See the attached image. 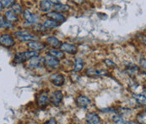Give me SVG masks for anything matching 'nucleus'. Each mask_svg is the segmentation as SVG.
<instances>
[{"instance_id":"nucleus-1","label":"nucleus","mask_w":146,"mask_h":124,"mask_svg":"<svg viewBox=\"0 0 146 124\" xmlns=\"http://www.w3.org/2000/svg\"><path fill=\"white\" fill-rule=\"evenodd\" d=\"M38 56V52L36 51H31V52H18L15 54L14 62L16 64H21L23 62H26L32 58Z\"/></svg>"},{"instance_id":"nucleus-8","label":"nucleus","mask_w":146,"mask_h":124,"mask_svg":"<svg viewBox=\"0 0 146 124\" xmlns=\"http://www.w3.org/2000/svg\"><path fill=\"white\" fill-rule=\"evenodd\" d=\"M0 43L5 46L10 47V46H13L15 45V40L10 35L4 34V35L0 36Z\"/></svg>"},{"instance_id":"nucleus-30","label":"nucleus","mask_w":146,"mask_h":124,"mask_svg":"<svg viewBox=\"0 0 146 124\" xmlns=\"http://www.w3.org/2000/svg\"><path fill=\"white\" fill-rule=\"evenodd\" d=\"M44 124H57V121H56V119L55 118H51V119H49L48 121H46V123Z\"/></svg>"},{"instance_id":"nucleus-26","label":"nucleus","mask_w":146,"mask_h":124,"mask_svg":"<svg viewBox=\"0 0 146 124\" xmlns=\"http://www.w3.org/2000/svg\"><path fill=\"white\" fill-rule=\"evenodd\" d=\"M12 12L14 14H21L22 13V8L20 4H14L12 6Z\"/></svg>"},{"instance_id":"nucleus-21","label":"nucleus","mask_w":146,"mask_h":124,"mask_svg":"<svg viewBox=\"0 0 146 124\" xmlns=\"http://www.w3.org/2000/svg\"><path fill=\"white\" fill-rule=\"evenodd\" d=\"M58 25V24L56 21H52V20H46L43 24V26L45 28H46V29L54 28V27H57Z\"/></svg>"},{"instance_id":"nucleus-19","label":"nucleus","mask_w":146,"mask_h":124,"mask_svg":"<svg viewBox=\"0 0 146 124\" xmlns=\"http://www.w3.org/2000/svg\"><path fill=\"white\" fill-rule=\"evenodd\" d=\"M48 54L53 56L57 59H62V58H64V53H63V52H61V51H56V50H52H52L49 51Z\"/></svg>"},{"instance_id":"nucleus-4","label":"nucleus","mask_w":146,"mask_h":124,"mask_svg":"<svg viewBox=\"0 0 146 124\" xmlns=\"http://www.w3.org/2000/svg\"><path fill=\"white\" fill-rule=\"evenodd\" d=\"M63 98V93H62V91L57 90V91H55V92H53V93L52 94V95L50 96V99H49V100H50L51 103L53 105L58 106V105H59L60 103L62 102Z\"/></svg>"},{"instance_id":"nucleus-2","label":"nucleus","mask_w":146,"mask_h":124,"mask_svg":"<svg viewBox=\"0 0 146 124\" xmlns=\"http://www.w3.org/2000/svg\"><path fill=\"white\" fill-rule=\"evenodd\" d=\"M15 35L17 36V38L19 40L23 41H32L36 39V36L34 35H31V33H29L28 31H16L15 33Z\"/></svg>"},{"instance_id":"nucleus-10","label":"nucleus","mask_w":146,"mask_h":124,"mask_svg":"<svg viewBox=\"0 0 146 124\" xmlns=\"http://www.w3.org/2000/svg\"><path fill=\"white\" fill-rule=\"evenodd\" d=\"M47 17H50L52 21H56L57 23H63L65 21V17L63 16L62 14L58 13V12H50L47 13Z\"/></svg>"},{"instance_id":"nucleus-22","label":"nucleus","mask_w":146,"mask_h":124,"mask_svg":"<svg viewBox=\"0 0 146 124\" xmlns=\"http://www.w3.org/2000/svg\"><path fill=\"white\" fill-rule=\"evenodd\" d=\"M133 98H134V100L138 103L141 104V105H145V95H133Z\"/></svg>"},{"instance_id":"nucleus-9","label":"nucleus","mask_w":146,"mask_h":124,"mask_svg":"<svg viewBox=\"0 0 146 124\" xmlns=\"http://www.w3.org/2000/svg\"><path fill=\"white\" fill-rule=\"evenodd\" d=\"M90 103H91V101L84 95H80L76 99V104L78 105V106L82 107V108L88 107Z\"/></svg>"},{"instance_id":"nucleus-33","label":"nucleus","mask_w":146,"mask_h":124,"mask_svg":"<svg viewBox=\"0 0 146 124\" xmlns=\"http://www.w3.org/2000/svg\"><path fill=\"white\" fill-rule=\"evenodd\" d=\"M125 124H138L137 123H135V122H128V123H127Z\"/></svg>"},{"instance_id":"nucleus-7","label":"nucleus","mask_w":146,"mask_h":124,"mask_svg":"<svg viewBox=\"0 0 146 124\" xmlns=\"http://www.w3.org/2000/svg\"><path fill=\"white\" fill-rule=\"evenodd\" d=\"M60 49L61 52H68L69 54H74L77 52V46L74 44H70V43H63L60 45Z\"/></svg>"},{"instance_id":"nucleus-17","label":"nucleus","mask_w":146,"mask_h":124,"mask_svg":"<svg viewBox=\"0 0 146 124\" xmlns=\"http://www.w3.org/2000/svg\"><path fill=\"white\" fill-rule=\"evenodd\" d=\"M46 41L49 43L50 46H52L53 47H58V46H60V44H61V41H59L57 37H54V36L48 37Z\"/></svg>"},{"instance_id":"nucleus-32","label":"nucleus","mask_w":146,"mask_h":124,"mask_svg":"<svg viewBox=\"0 0 146 124\" xmlns=\"http://www.w3.org/2000/svg\"><path fill=\"white\" fill-rule=\"evenodd\" d=\"M3 9V2L0 1V11H2Z\"/></svg>"},{"instance_id":"nucleus-3","label":"nucleus","mask_w":146,"mask_h":124,"mask_svg":"<svg viewBox=\"0 0 146 124\" xmlns=\"http://www.w3.org/2000/svg\"><path fill=\"white\" fill-rule=\"evenodd\" d=\"M44 64H45L44 58L39 57V56H36V57L32 58L31 59H30L28 66L31 68H42Z\"/></svg>"},{"instance_id":"nucleus-29","label":"nucleus","mask_w":146,"mask_h":124,"mask_svg":"<svg viewBox=\"0 0 146 124\" xmlns=\"http://www.w3.org/2000/svg\"><path fill=\"white\" fill-rule=\"evenodd\" d=\"M3 2V7H10L12 4H13V3H15V1H13V0H9V1H2Z\"/></svg>"},{"instance_id":"nucleus-31","label":"nucleus","mask_w":146,"mask_h":124,"mask_svg":"<svg viewBox=\"0 0 146 124\" xmlns=\"http://www.w3.org/2000/svg\"><path fill=\"white\" fill-rule=\"evenodd\" d=\"M140 65H141L144 68H145V58H141V59H140Z\"/></svg>"},{"instance_id":"nucleus-15","label":"nucleus","mask_w":146,"mask_h":124,"mask_svg":"<svg viewBox=\"0 0 146 124\" xmlns=\"http://www.w3.org/2000/svg\"><path fill=\"white\" fill-rule=\"evenodd\" d=\"M52 5V1L43 0V1L40 2V9L42 12H48L51 9Z\"/></svg>"},{"instance_id":"nucleus-27","label":"nucleus","mask_w":146,"mask_h":124,"mask_svg":"<svg viewBox=\"0 0 146 124\" xmlns=\"http://www.w3.org/2000/svg\"><path fill=\"white\" fill-rule=\"evenodd\" d=\"M105 63H106V66L109 67V68H116V67H117V65L112 62L111 60H110V59H106V60H105Z\"/></svg>"},{"instance_id":"nucleus-6","label":"nucleus","mask_w":146,"mask_h":124,"mask_svg":"<svg viewBox=\"0 0 146 124\" xmlns=\"http://www.w3.org/2000/svg\"><path fill=\"white\" fill-rule=\"evenodd\" d=\"M44 60H45V64H46L51 68H58L60 64V61L58 59H57L56 58H54L50 54H46V57L44 58Z\"/></svg>"},{"instance_id":"nucleus-24","label":"nucleus","mask_w":146,"mask_h":124,"mask_svg":"<svg viewBox=\"0 0 146 124\" xmlns=\"http://www.w3.org/2000/svg\"><path fill=\"white\" fill-rule=\"evenodd\" d=\"M12 25L5 20V18L3 15H0V27L1 28H7V27H11Z\"/></svg>"},{"instance_id":"nucleus-14","label":"nucleus","mask_w":146,"mask_h":124,"mask_svg":"<svg viewBox=\"0 0 146 124\" xmlns=\"http://www.w3.org/2000/svg\"><path fill=\"white\" fill-rule=\"evenodd\" d=\"M48 101H49V97H48L47 92H46V91L42 92V93L39 95V96L37 97V105H38L39 106L45 105Z\"/></svg>"},{"instance_id":"nucleus-16","label":"nucleus","mask_w":146,"mask_h":124,"mask_svg":"<svg viewBox=\"0 0 146 124\" xmlns=\"http://www.w3.org/2000/svg\"><path fill=\"white\" fill-rule=\"evenodd\" d=\"M106 74V70H93V69H88L86 72V74L90 77H95V76H101L105 75Z\"/></svg>"},{"instance_id":"nucleus-28","label":"nucleus","mask_w":146,"mask_h":124,"mask_svg":"<svg viewBox=\"0 0 146 124\" xmlns=\"http://www.w3.org/2000/svg\"><path fill=\"white\" fill-rule=\"evenodd\" d=\"M139 71V68L137 66H132L131 68H128V72L130 74H135Z\"/></svg>"},{"instance_id":"nucleus-5","label":"nucleus","mask_w":146,"mask_h":124,"mask_svg":"<svg viewBox=\"0 0 146 124\" xmlns=\"http://www.w3.org/2000/svg\"><path fill=\"white\" fill-rule=\"evenodd\" d=\"M50 80L55 86H62L65 82V78L61 74H53L50 77Z\"/></svg>"},{"instance_id":"nucleus-11","label":"nucleus","mask_w":146,"mask_h":124,"mask_svg":"<svg viewBox=\"0 0 146 124\" xmlns=\"http://www.w3.org/2000/svg\"><path fill=\"white\" fill-rule=\"evenodd\" d=\"M24 17H25V21H27V22H29V23L34 24V23H36L38 21V18L36 17V15H34V14H32L28 9H26V10L24 11Z\"/></svg>"},{"instance_id":"nucleus-12","label":"nucleus","mask_w":146,"mask_h":124,"mask_svg":"<svg viewBox=\"0 0 146 124\" xmlns=\"http://www.w3.org/2000/svg\"><path fill=\"white\" fill-rule=\"evenodd\" d=\"M27 46H28V47H30V48H31L33 50H36V52L39 51V50H42V49H44L46 47V45L44 43L36 41H29Z\"/></svg>"},{"instance_id":"nucleus-23","label":"nucleus","mask_w":146,"mask_h":124,"mask_svg":"<svg viewBox=\"0 0 146 124\" xmlns=\"http://www.w3.org/2000/svg\"><path fill=\"white\" fill-rule=\"evenodd\" d=\"M84 68V62L81 59H77L74 63V71L75 72H80V70H82Z\"/></svg>"},{"instance_id":"nucleus-20","label":"nucleus","mask_w":146,"mask_h":124,"mask_svg":"<svg viewBox=\"0 0 146 124\" xmlns=\"http://www.w3.org/2000/svg\"><path fill=\"white\" fill-rule=\"evenodd\" d=\"M54 9L58 12H66L69 9V6L67 4H62V3H57L54 5Z\"/></svg>"},{"instance_id":"nucleus-18","label":"nucleus","mask_w":146,"mask_h":124,"mask_svg":"<svg viewBox=\"0 0 146 124\" xmlns=\"http://www.w3.org/2000/svg\"><path fill=\"white\" fill-rule=\"evenodd\" d=\"M5 17H6V21H9V22H13V21H18V18L17 16L10 10L9 11H6L5 12Z\"/></svg>"},{"instance_id":"nucleus-25","label":"nucleus","mask_w":146,"mask_h":124,"mask_svg":"<svg viewBox=\"0 0 146 124\" xmlns=\"http://www.w3.org/2000/svg\"><path fill=\"white\" fill-rule=\"evenodd\" d=\"M113 122L115 124H125V120L120 115H116L113 117Z\"/></svg>"},{"instance_id":"nucleus-13","label":"nucleus","mask_w":146,"mask_h":124,"mask_svg":"<svg viewBox=\"0 0 146 124\" xmlns=\"http://www.w3.org/2000/svg\"><path fill=\"white\" fill-rule=\"evenodd\" d=\"M88 124H100V117L96 113H89L86 117Z\"/></svg>"}]
</instances>
